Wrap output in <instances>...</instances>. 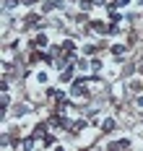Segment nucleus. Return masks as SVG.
<instances>
[{
  "instance_id": "nucleus-1",
  "label": "nucleus",
  "mask_w": 143,
  "mask_h": 151,
  "mask_svg": "<svg viewBox=\"0 0 143 151\" xmlns=\"http://www.w3.org/2000/svg\"><path fill=\"white\" fill-rule=\"evenodd\" d=\"M70 96H76V99H83V96H86V94H89V91H86V78H73V81H70Z\"/></svg>"
},
{
  "instance_id": "nucleus-2",
  "label": "nucleus",
  "mask_w": 143,
  "mask_h": 151,
  "mask_svg": "<svg viewBox=\"0 0 143 151\" xmlns=\"http://www.w3.org/2000/svg\"><path fill=\"white\" fill-rule=\"evenodd\" d=\"M89 26H91V31H94V34H102V37H107V34H109V29H112V24H107V21H91Z\"/></svg>"
},
{
  "instance_id": "nucleus-3",
  "label": "nucleus",
  "mask_w": 143,
  "mask_h": 151,
  "mask_svg": "<svg viewBox=\"0 0 143 151\" xmlns=\"http://www.w3.org/2000/svg\"><path fill=\"white\" fill-rule=\"evenodd\" d=\"M31 47H36V50H44V47H49V42H47V34H36L31 42H29V50Z\"/></svg>"
},
{
  "instance_id": "nucleus-4",
  "label": "nucleus",
  "mask_w": 143,
  "mask_h": 151,
  "mask_svg": "<svg viewBox=\"0 0 143 151\" xmlns=\"http://www.w3.org/2000/svg\"><path fill=\"white\" fill-rule=\"evenodd\" d=\"M127 50H130L127 45H112V47H109V52L114 55V58H117V60H122V58H125V55H127Z\"/></svg>"
},
{
  "instance_id": "nucleus-5",
  "label": "nucleus",
  "mask_w": 143,
  "mask_h": 151,
  "mask_svg": "<svg viewBox=\"0 0 143 151\" xmlns=\"http://www.w3.org/2000/svg\"><path fill=\"white\" fill-rule=\"evenodd\" d=\"M73 73H76V68H73V65L63 68V70H60V83H70V81H73Z\"/></svg>"
},
{
  "instance_id": "nucleus-6",
  "label": "nucleus",
  "mask_w": 143,
  "mask_h": 151,
  "mask_svg": "<svg viewBox=\"0 0 143 151\" xmlns=\"http://www.w3.org/2000/svg\"><path fill=\"white\" fill-rule=\"evenodd\" d=\"M36 24H39V16L36 13H29L26 18H24V29H39Z\"/></svg>"
},
{
  "instance_id": "nucleus-7",
  "label": "nucleus",
  "mask_w": 143,
  "mask_h": 151,
  "mask_svg": "<svg viewBox=\"0 0 143 151\" xmlns=\"http://www.w3.org/2000/svg\"><path fill=\"white\" fill-rule=\"evenodd\" d=\"M86 128V120H76V122H68V130L73 133V136H78L81 130Z\"/></svg>"
},
{
  "instance_id": "nucleus-8",
  "label": "nucleus",
  "mask_w": 143,
  "mask_h": 151,
  "mask_svg": "<svg viewBox=\"0 0 143 151\" xmlns=\"http://www.w3.org/2000/svg\"><path fill=\"white\" fill-rule=\"evenodd\" d=\"M60 47H63V52H76V42L73 39H63Z\"/></svg>"
},
{
  "instance_id": "nucleus-9",
  "label": "nucleus",
  "mask_w": 143,
  "mask_h": 151,
  "mask_svg": "<svg viewBox=\"0 0 143 151\" xmlns=\"http://www.w3.org/2000/svg\"><path fill=\"white\" fill-rule=\"evenodd\" d=\"M99 50H102V47H99V45H86V47H83V52H86L89 58H94V55H96V52H99Z\"/></svg>"
},
{
  "instance_id": "nucleus-10",
  "label": "nucleus",
  "mask_w": 143,
  "mask_h": 151,
  "mask_svg": "<svg viewBox=\"0 0 143 151\" xmlns=\"http://www.w3.org/2000/svg\"><path fill=\"white\" fill-rule=\"evenodd\" d=\"M102 130H104V133H112V130H114V120H112V117H107V120L102 122Z\"/></svg>"
},
{
  "instance_id": "nucleus-11",
  "label": "nucleus",
  "mask_w": 143,
  "mask_h": 151,
  "mask_svg": "<svg viewBox=\"0 0 143 151\" xmlns=\"http://www.w3.org/2000/svg\"><path fill=\"white\" fill-rule=\"evenodd\" d=\"M86 68H91V63H86V58H78L76 60V70H86Z\"/></svg>"
},
{
  "instance_id": "nucleus-12",
  "label": "nucleus",
  "mask_w": 143,
  "mask_h": 151,
  "mask_svg": "<svg viewBox=\"0 0 143 151\" xmlns=\"http://www.w3.org/2000/svg\"><path fill=\"white\" fill-rule=\"evenodd\" d=\"M8 107H11V96H8V91H5V94H3V99H0V109L5 112Z\"/></svg>"
},
{
  "instance_id": "nucleus-13",
  "label": "nucleus",
  "mask_w": 143,
  "mask_h": 151,
  "mask_svg": "<svg viewBox=\"0 0 143 151\" xmlns=\"http://www.w3.org/2000/svg\"><path fill=\"white\" fill-rule=\"evenodd\" d=\"M125 146H130V141H127V138H122V141H114V143H109V149H125Z\"/></svg>"
},
{
  "instance_id": "nucleus-14",
  "label": "nucleus",
  "mask_w": 143,
  "mask_h": 151,
  "mask_svg": "<svg viewBox=\"0 0 143 151\" xmlns=\"http://www.w3.org/2000/svg\"><path fill=\"white\" fill-rule=\"evenodd\" d=\"M39 143H42V146H55V136H44V138H39Z\"/></svg>"
},
{
  "instance_id": "nucleus-15",
  "label": "nucleus",
  "mask_w": 143,
  "mask_h": 151,
  "mask_svg": "<svg viewBox=\"0 0 143 151\" xmlns=\"http://www.w3.org/2000/svg\"><path fill=\"white\" fill-rule=\"evenodd\" d=\"M26 112H29V107H26V104H18L13 115H16V117H21V115H26Z\"/></svg>"
},
{
  "instance_id": "nucleus-16",
  "label": "nucleus",
  "mask_w": 143,
  "mask_h": 151,
  "mask_svg": "<svg viewBox=\"0 0 143 151\" xmlns=\"http://www.w3.org/2000/svg\"><path fill=\"white\" fill-rule=\"evenodd\" d=\"M125 3H127V0H112L107 8H125Z\"/></svg>"
},
{
  "instance_id": "nucleus-17",
  "label": "nucleus",
  "mask_w": 143,
  "mask_h": 151,
  "mask_svg": "<svg viewBox=\"0 0 143 151\" xmlns=\"http://www.w3.org/2000/svg\"><path fill=\"white\" fill-rule=\"evenodd\" d=\"M91 70H94V73H99V70H102V63L96 60V58H94V60H91Z\"/></svg>"
},
{
  "instance_id": "nucleus-18",
  "label": "nucleus",
  "mask_w": 143,
  "mask_h": 151,
  "mask_svg": "<svg viewBox=\"0 0 143 151\" xmlns=\"http://www.w3.org/2000/svg\"><path fill=\"white\" fill-rule=\"evenodd\" d=\"M94 5H102V8H107L109 3H107V0H94Z\"/></svg>"
},
{
  "instance_id": "nucleus-19",
  "label": "nucleus",
  "mask_w": 143,
  "mask_h": 151,
  "mask_svg": "<svg viewBox=\"0 0 143 151\" xmlns=\"http://www.w3.org/2000/svg\"><path fill=\"white\" fill-rule=\"evenodd\" d=\"M36 0H21V5H34Z\"/></svg>"
},
{
  "instance_id": "nucleus-20",
  "label": "nucleus",
  "mask_w": 143,
  "mask_h": 151,
  "mask_svg": "<svg viewBox=\"0 0 143 151\" xmlns=\"http://www.w3.org/2000/svg\"><path fill=\"white\" fill-rule=\"evenodd\" d=\"M135 104H138V107H143V96H138V102H135Z\"/></svg>"
}]
</instances>
